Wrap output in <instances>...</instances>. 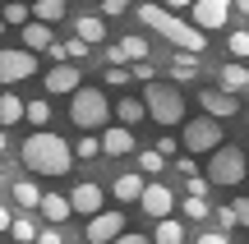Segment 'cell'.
Returning <instances> with one entry per match:
<instances>
[{"label": "cell", "instance_id": "6da1fadb", "mask_svg": "<svg viewBox=\"0 0 249 244\" xmlns=\"http://www.w3.org/2000/svg\"><path fill=\"white\" fill-rule=\"evenodd\" d=\"M18 157H23V166H28L33 175H70V166H74V143H65L60 134L42 129V134H28V138H23Z\"/></svg>", "mask_w": 249, "mask_h": 244}, {"label": "cell", "instance_id": "7a4b0ae2", "mask_svg": "<svg viewBox=\"0 0 249 244\" xmlns=\"http://www.w3.org/2000/svg\"><path fill=\"white\" fill-rule=\"evenodd\" d=\"M139 18H143V28H152L157 37H166L176 51H185V55H203L208 33H198L194 23H185L180 14H171L166 5H139Z\"/></svg>", "mask_w": 249, "mask_h": 244}, {"label": "cell", "instance_id": "3957f363", "mask_svg": "<svg viewBox=\"0 0 249 244\" xmlns=\"http://www.w3.org/2000/svg\"><path fill=\"white\" fill-rule=\"evenodd\" d=\"M70 120H74V129H83V134H92V129L107 134V129H111V101H107V92H102V88L74 92V97H70Z\"/></svg>", "mask_w": 249, "mask_h": 244}, {"label": "cell", "instance_id": "277c9868", "mask_svg": "<svg viewBox=\"0 0 249 244\" xmlns=\"http://www.w3.org/2000/svg\"><path fill=\"white\" fill-rule=\"evenodd\" d=\"M143 101H148V120H157L161 129L189 125L185 120V97H180L176 83H152V88H143Z\"/></svg>", "mask_w": 249, "mask_h": 244}, {"label": "cell", "instance_id": "5b68a950", "mask_svg": "<svg viewBox=\"0 0 249 244\" xmlns=\"http://www.w3.org/2000/svg\"><path fill=\"white\" fill-rule=\"evenodd\" d=\"M180 147H185L189 157H198V152H208V157H217L226 147V138H222V120H213V115H194L185 125V134H180Z\"/></svg>", "mask_w": 249, "mask_h": 244}, {"label": "cell", "instance_id": "8992f818", "mask_svg": "<svg viewBox=\"0 0 249 244\" xmlns=\"http://www.w3.org/2000/svg\"><path fill=\"white\" fill-rule=\"evenodd\" d=\"M208 180L222 184V189H235V184H245V180H249V157H245L235 143H226L217 157H208Z\"/></svg>", "mask_w": 249, "mask_h": 244}, {"label": "cell", "instance_id": "52a82bcc", "mask_svg": "<svg viewBox=\"0 0 249 244\" xmlns=\"http://www.w3.org/2000/svg\"><path fill=\"white\" fill-rule=\"evenodd\" d=\"M189 18H194L198 33H222V28L231 23V0H194Z\"/></svg>", "mask_w": 249, "mask_h": 244}, {"label": "cell", "instance_id": "ba28073f", "mask_svg": "<svg viewBox=\"0 0 249 244\" xmlns=\"http://www.w3.org/2000/svg\"><path fill=\"white\" fill-rule=\"evenodd\" d=\"M88 83H83V65H55V69H46V97H74V92H83Z\"/></svg>", "mask_w": 249, "mask_h": 244}, {"label": "cell", "instance_id": "9c48e42d", "mask_svg": "<svg viewBox=\"0 0 249 244\" xmlns=\"http://www.w3.org/2000/svg\"><path fill=\"white\" fill-rule=\"evenodd\" d=\"M37 74V55L33 51H0V83H23Z\"/></svg>", "mask_w": 249, "mask_h": 244}, {"label": "cell", "instance_id": "30bf717a", "mask_svg": "<svg viewBox=\"0 0 249 244\" xmlns=\"http://www.w3.org/2000/svg\"><path fill=\"white\" fill-rule=\"evenodd\" d=\"M120 235H129V230H124V212H102V217H92L88 230H83L88 244H116Z\"/></svg>", "mask_w": 249, "mask_h": 244}, {"label": "cell", "instance_id": "8fae6325", "mask_svg": "<svg viewBox=\"0 0 249 244\" xmlns=\"http://www.w3.org/2000/svg\"><path fill=\"white\" fill-rule=\"evenodd\" d=\"M143 217H152V221H171V212H176V194L166 189V184H157V180H148V194H143Z\"/></svg>", "mask_w": 249, "mask_h": 244}, {"label": "cell", "instance_id": "7c38bea8", "mask_svg": "<svg viewBox=\"0 0 249 244\" xmlns=\"http://www.w3.org/2000/svg\"><path fill=\"white\" fill-rule=\"evenodd\" d=\"M102 198H107V194H102V184H92V180H79V184L70 189V203H74V212H79V217H88V221L107 212V208H102Z\"/></svg>", "mask_w": 249, "mask_h": 244}, {"label": "cell", "instance_id": "4fadbf2b", "mask_svg": "<svg viewBox=\"0 0 249 244\" xmlns=\"http://www.w3.org/2000/svg\"><path fill=\"white\" fill-rule=\"evenodd\" d=\"M198 106H203V115L226 120V115H235V111H240V101H235L231 92H222V88H203V92H198Z\"/></svg>", "mask_w": 249, "mask_h": 244}, {"label": "cell", "instance_id": "5bb4252c", "mask_svg": "<svg viewBox=\"0 0 249 244\" xmlns=\"http://www.w3.org/2000/svg\"><path fill=\"white\" fill-rule=\"evenodd\" d=\"M111 194H116V203H120V208H124V203H143V194H148V175L124 171L120 180H111Z\"/></svg>", "mask_w": 249, "mask_h": 244}, {"label": "cell", "instance_id": "9a60e30c", "mask_svg": "<svg viewBox=\"0 0 249 244\" xmlns=\"http://www.w3.org/2000/svg\"><path fill=\"white\" fill-rule=\"evenodd\" d=\"M217 88L231 92V97H235V92H245V88H249V69H245L240 60H226L222 69H217Z\"/></svg>", "mask_w": 249, "mask_h": 244}, {"label": "cell", "instance_id": "2e32d148", "mask_svg": "<svg viewBox=\"0 0 249 244\" xmlns=\"http://www.w3.org/2000/svg\"><path fill=\"white\" fill-rule=\"evenodd\" d=\"M134 147H139V143H134V134L124 125H111L107 134H102V152H107V157H124V152H134Z\"/></svg>", "mask_w": 249, "mask_h": 244}, {"label": "cell", "instance_id": "e0dca14e", "mask_svg": "<svg viewBox=\"0 0 249 244\" xmlns=\"http://www.w3.org/2000/svg\"><path fill=\"white\" fill-rule=\"evenodd\" d=\"M74 33H79V42H88V46H102V42H107V18H102V14H79Z\"/></svg>", "mask_w": 249, "mask_h": 244}, {"label": "cell", "instance_id": "ac0fdd59", "mask_svg": "<svg viewBox=\"0 0 249 244\" xmlns=\"http://www.w3.org/2000/svg\"><path fill=\"white\" fill-rule=\"evenodd\" d=\"M18 120H28V101L23 97H14V92H0V129H9V125H18Z\"/></svg>", "mask_w": 249, "mask_h": 244}, {"label": "cell", "instance_id": "d6986e66", "mask_svg": "<svg viewBox=\"0 0 249 244\" xmlns=\"http://www.w3.org/2000/svg\"><path fill=\"white\" fill-rule=\"evenodd\" d=\"M42 217L51 221V226H60L65 217H74V203H70V194H46V198H42Z\"/></svg>", "mask_w": 249, "mask_h": 244}, {"label": "cell", "instance_id": "ffe728a7", "mask_svg": "<svg viewBox=\"0 0 249 244\" xmlns=\"http://www.w3.org/2000/svg\"><path fill=\"white\" fill-rule=\"evenodd\" d=\"M51 46H55V37H51V28H46V23H37V18H33V23H28L23 28V51H51Z\"/></svg>", "mask_w": 249, "mask_h": 244}, {"label": "cell", "instance_id": "44dd1931", "mask_svg": "<svg viewBox=\"0 0 249 244\" xmlns=\"http://www.w3.org/2000/svg\"><path fill=\"white\" fill-rule=\"evenodd\" d=\"M9 198H14L18 208H42V198H46V194L37 189L33 180H14V184H9Z\"/></svg>", "mask_w": 249, "mask_h": 244}, {"label": "cell", "instance_id": "7402d4cb", "mask_svg": "<svg viewBox=\"0 0 249 244\" xmlns=\"http://www.w3.org/2000/svg\"><path fill=\"white\" fill-rule=\"evenodd\" d=\"M116 115H120V125L129 129V125H139V120H148V101H143V97H120Z\"/></svg>", "mask_w": 249, "mask_h": 244}, {"label": "cell", "instance_id": "603a6c76", "mask_svg": "<svg viewBox=\"0 0 249 244\" xmlns=\"http://www.w3.org/2000/svg\"><path fill=\"white\" fill-rule=\"evenodd\" d=\"M65 14H70V9H65V0H37V5H33V18H37V23H46V28L60 23Z\"/></svg>", "mask_w": 249, "mask_h": 244}, {"label": "cell", "instance_id": "cb8c5ba5", "mask_svg": "<svg viewBox=\"0 0 249 244\" xmlns=\"http://www.w3.org/2000/svg\"><path fill=\"white\" fill-rule=\"evenodd\" d=\"M152 244H185V226H180L176 217H171V221H157V230H152Z\"/></svg>", "mask_w": 249, "mask_h": 244}, {"label": "cell", "instance_id": "d4e9b609", "mask_svg": "<svg viewBox=\"0 0 249 244\" xmlns=\"http://www.w3.org/2000/svg\"><path fill=\"white\" fill-rule=\"evenodd\" d=\"M28 125H33V134H42V129H51V106H46V97L28 101Z\"/></svg>", "mask_w": 249, "mask_h": 244}, {"label": "cell", "instance_id": "484cf974", "mask_svg": "<svg viewBox=\"0 0 249 244\" xmlns=\"http://www.w3.org/2000/svg\"><path fill=\"white\" fill-rule=\"evenodd\" d=\"M171 74H176L180 83L198 79V55H185V51H176V60H171Z\"/></svg>", "mask_w": 249, "mask_h": 244}, {"label": "cell", "instance_id": "4316f807", "mask_svg": "<svg viewBox=\"0 0 249 244\" xmlns=\"http://www.w3.org/2000/svg\"><path fill=\"white\" fill-rule=\"evenodd\" d=\"M0 18H5V28H18V33H23V28L33 23V9H28V5H5Z\"/></svg>", "mask_w": 249, "mask_h": 244}, {"label": "cell", "instance_id": "83f0119b", "mask_svg": "<svg viewBox=\"0 0 249 244\" xmlns=\"http://www.w3.org/2000/svg\"><path fill=\"white\" fill-rule=\"evenodd\" d=\"M161 171H166V157L157 147H143L139 152V175H161Z\"/></svg>", "mask_w": 249, "mask_h": 244}, {"label": "cell", "instance_id": "f1b7e54d", "mask_svg": "<svg viewBox=\"0 0 249 244\" xmlns=\"http://www.w3.org/2000/svg\"><path fill=\"white\" fill-rule=\"evenodd\" d=\"M9 235H14L18 244H37V235H42V230H37L33 217H14V230H9Z\"/></svg>", "mask_w": 249, "mask_h": 244}, {"label": "cell", "instance_id": "f546056e", "mask_svg": "<svg viewBox=\"0 0 249 244\" xmlns=\"http://www.w3.org/2000/svg\"><path fill=\"white\" fill-rule=\"evenodd\" d=\"M217 208H208V198H185L180 203V217H194V221H208Z\"/></svg>", "mask_w": 249, "mask_h": 244}, {"label": "cell", "instance_id": "4dcf8cb0", "mask_svg": "<svg viewBox=\"0 0 249 244\" xmlns=\"http://www.w3.org/2000/svg\"><path fill=\"white\" fill-rule=\"evenodd\" d=\"M102 79H107V88H120V92H124V88H129V79H134V69H124V65H111Z\"/></svg>", "mask_w": 249, "mask_h": 244}, {"label": "cell", "instance_id": "1f68e13d", "mask_svg": "<svg viewBox=\"0 0 249 244\" xmlns=\"http://www.w3.org/2000/svg\"><path fill=\"white\" fill-rule=\"evenodd\" d=\"M97 152H102V138H92V134H83L79 143H74V157H83V162H92Z\"/></svg>", "mask_w": 249, "mask_h": 244}, {"label": "cell", "instance_id": "d6a6232c", "mask_svg": "<svg viewBox=\"0 0 249 244\" xmlns=\"http://www.w3.org/2000/svg\"><path fill=\"white\" fill-rule=\"evenodd\" d=\"M226 46H231L235 60H249V33H231V37H226Z\"/></svg>", "mask_w": 249, "mask_h": 244}, {"label": "cell", "instance_id": "836d02e7", "mask_svg": "<svg viewBox=\"0 0 249 244\" xmlns=\"http://www.w3.org/2000/svg\"><path fill=\"white\" fill-rule=\"evenodd\" d=\"M231 217H235V226L249 230V198H231Z\"/></svg>", "mask_w": 249, "mask_h": 244}, {"label": "cell", "instance_id": "e575fe53", "mask_svg": "<svg viewBox=\"0 0 249 244\" xmlns=\"http://www.w3.org/2000/svg\"><path fill=\"white\" fill-rule=\"evenodd\" d=\"M97 14H102V18H120V14H129V5H124V0H107Z\"/></svg>", "mask_w": 249, "mask_h": 244}, {"label": "cell", "instance_id": "d590c367", "mask_svg": "<svg viewBox=\"0 0 249 244\" xmlns=\"http://www.w3.org/2000/svg\"><path fill=\"white\" fill-rule=\"evenodd\" d=\"M176 175H185V180H194V175H198L194 157H176Z\"/></svg>", "mask_w": 249, "mask_h": 244}, {"label": "cell", "instance_id": "8d00e7d4", "mask_svg": "<svg viewBox=\"0 0 249 244\" xmlns=\"http://www.w3.org/2000/svg\"><path fill=\"white\" fill-rule=\"evenodd\" d=\"M194 244H231V235H222V230H203V235H194Z\"/></svg>", "mask_w": 249, "mask_h": 244}, {"label": "cell", "instance_id": "74e56055", "mask_svg": "<svg viewBox=\"0 0 249 244\" xmlns=\"http://www.w3.org/2000/svg\"><path fill=\"white\" fill-rule=\"evenodd\" d=\"M88 51H92V46H88V42H79V37L70 42V60H74V65H79V60H88Z\"/></svg>", "mask_w": 249, "mask_h": 244}, {"label": "cell", "instance_id": "f35d334b", "mask_svg": "<svg viewBox=\"0 0 249 244\" xmlns=\"http://www.w3.org/2000/svg\"><path fill=\"white\" fill-rule=\"evenodd\" d=\"M134 79H143V83L152 88V83H157V69H152V60H148V65H134Z\"/></svg>", "mask_w": 249, "mask_h": 244}, {"label": "cell", "instance_id": "ab89813d", "mask_svg": "<svg viewBox=\"0 0 249 244\" xmlns=\"http://www.w3.org/2000/svg\"><path fill=\"white\" fill-rule=\"evenodd\" d=\"M213 217H217V226H222V235H226V230H231V226H235V217H231V203H226V208H217V212H213Z\"/></svg>", "mask_w": 249, "mask_h": 244}, {"label": "cell", "instance_id": "60d3db41", "mask_svg": "<svg viewBox=\"0 0 249 244\" xmlns=\"http://www.w3.org/2000/svg\"><path fill=\"white\" fill-rule=\"evenodd\" d=\"M157 152L161 157H176L180 152V138H157Z\"/></svg>", "mask_w": 249, "mask_h": 244}, {"label": "cell", "instance_id": "b9f144b4", "mask_svg": "<svg viewBox=\"0 0 249 244\" xmlns=\"http://www.w3.org/2000/svg\"><path fill=\"white\" fill-rule=\"evenodd\" d=\"M37 244H65V235H60V230H55V226H46L42 235H37Z\"/></svg>", "mask_w": 249, "mask_h": 244}, {"label": "cell", "instance_id": "7bdbcfd3", "mask_svg": "<svg viewBox=\"0 0 249 244\" xmlns=\"http://www.w3.org/2000/svg\"><path fill=\"white\" fill-rule=\"evenodd\" d=\"M0 230H14V217H9V208L0 203Z\"/></svg>", "mask_w": 249, "mask_h": 244}, {"label": "cell", "instance_id": "ee69618b", "mask_svg": "<svg viewBox=\"0 0 249 244\" xmlns=\"http://www.w3.org/2000/svg\"><path fill=\"white\" fill-rule=\"evenodd\" d=\"M116 244H152V240H148V235H120Z\"/></svg>", "mask_w": 249, "mask_h": 244}, {"label": "cell", "instance_id": "f6af8a7d", "mask_svg": "<svg viewBox=\"0 0 249 244\" xmlns=\"http://www.w3.org/2000/svg\"><path fill=\"white\" fill-rule=\"evenodd\" d=\"M5 147H9V129H0V152H5Z\"/></svg>", "mask_w": 249, "mask_h": 244}, {"label": "cell", "instance_id": "bcb514c9", "mask_svg": "<svg viewBox=\"0 0 249 244\" xmlns=\"http://www.w3.org/2000/svg\"><path fill=\"white\" fill-rule=\"evenodd\" d=\"M235 9H240V14H249V0H240V5H235Z\"/></svg>", "mask_w": 249, "mask_h": 244}, {"label": "cell", "instance_id": "7dc6e473", "mask_svg": "<svg viewBox=\"0 0 249 244\" xmlns=\"http://www.w3.org/2000/svg\"><path fill=\"white\" fill-rule=\"evenodd\" d=\"M5 189H9V180H5V175H0V194H5Z\"/></svg>", "mask_w": 249, "mask_h": 244}, {"label": "cell", "instance_id": "c3c4849f", "mask_svg": "<svg viewBox=\"0 0 249 244\" xmlns=\"http://www.w3.org/2000/svg\"><path fill=\"white\" fill-rule=\"evenodd\" d=\"M0 37H5V18H0Z\"/></svg>", "mask_w": 249, "mask_h": 244}, {"label": "cell", "instance_id": "681fc988", "mask_svg": "<svg viewBox=\"0 0 249 244\" xmlns=\"http://www.w3.org/2000/svg\"><path fill=\"white\" fill-rule=\"evenodd\" d=\"M245 120H249V106H245Z\"/></svg>", "mask_w": 249, "mask_h": 244}]
</instances>
